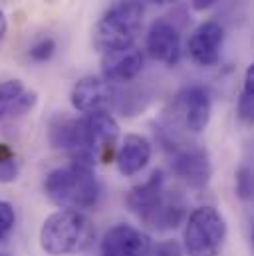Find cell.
<instances>
[{
    "instance_id": "6da1fadb",
    "label": "cell",
    "mask_w": 254,
    "mask_h": 256,
    "mask_svg": "<svg viewBox=\"0 0 254 256\" xmlns=\"http://www.w3.org/2000/svg\"><path fill=\"white\" fill-rule=\"evenodd\" d=\"M46 196L66 210L94 208L102 196V185L96 177L94 165L82 161H70L62 167L52 169L44 177Z\"/></svg>"
},
{
    "instance_id": "7a4b0ae2",
    "label": "cell",
    "mask_w": 254,
    "mask_h": 256,
    "mask_svg": "<svg viewBox=\"0 0 254 256\" xmlns=\"http://www.w3.org/2000/svg\"><path fill=\"white\" fill-rule=\"evenodd\" d=\"M129 210L151 230L177 228L185 218V204L165 194V173L153 171L147 181L129 189L126 196Z\"/></svg>"
},
{
    "instance_id": "3957f363",
    "label": "cell",
    "mask_w": 254,
    "mask_h": 256,
    "mask_svg": "<svg viewBox=\"0 0 254 256\" xmlns=\"http://www.w3.org/2000/svg\"><path fill=\"white\" fill-rule=\"evenodd\" d=\"M96 228L92 220L80 210H56L40 228V246L52 256L84 252L92 246Z\"/></svg>"
},
{
    "instance_id": "277c9868",
    "label": "cell",
    "mask_w": 254,
    "mask_h": 256,
    "mask_svg": "<svg viewBox=\"0 0 254 256\" xmlns=\"http://www.w3.org/2000/svg\"><path fill=\"white\" fill-rule=\"evenodd\" d=\"M143 2L120 0L98 20L94 30V44L100 52H114L131 48L143 28Z\"/></svg>"
},
{
    "instance_id": "5b68a950",
    "label": "cell",
    "mask_w": 254,
    "mask_h": 256,
    "mask_svg": "<svg viewBox=\"0 0 254 256\" xmlns=\"http://www.w3.org/2000/svg\"><path fill=\"white\" fill-rule=\"evenodd\" d=\"M226 238V220L214 206H198L183 230V248L189 256H216Z\"/></svg>"
},
{
    "instance_id": "8992f818",
    "label": "cell",
    "mask_w": 254,
    "mask_h": 256,
    "mask_svg": "<svg viewBox=\"0 0 254 256\" xmlns=\"http://www.w3.org/2000/svg\"><path fill=\"white\" fill-rule=\"evenodd\" d=\"M212 114L210 96L202 86H185L179 90V94L173 98L169 106V116L173 124L181 126L189 133H200L204 131Z\"/></svg>"
},
{
    "instance_id": "52a82bcc",
    "label": "cell",
    "mask_w": 254,
    "mask_h": 256,
    "mask_svg": "<svg viewBox=\"0 0 254 256\" xmlns=\"http://www.w3.org/2000/svg\"><path fill=\"white\" fill-rule=\"evenodd\" d=\"M72 108L84 116L96 112H110L118 102V92L110 82L98 76H86L78 80L70 92Z\"/></svg>"
},
{
    "instance_id": "ba28073f",
    "label": "cell",
    "mask_w": 254,
    "mask_h": 256,
    "mask_svg": "<svg viewBox=\"0 0 254 256\" xmlns=\"http://www.w3.org/2000/svg\"><path fill=\"white\" fill-rule=\"evenodd\" d=\"M169 145L173 147V153H171L173 173L179 179H183L189 187H194V189L204 187L212 175V163L206 149L190 143L189 145L169 143Z\"/></svg>"
},
{
    "instance_id": "9c48e42d",
    "label": "cell",
    "mask_w": 254,
    "mask_h": 256,
    "mask_svg": "<svg viewBox=\"0 0 254 256\" xmlns=\"http://www.w3.org/2000/svg\"><path fill=\"white\" fill-rule=\"evenodd\" d=\"M222 42H224V28L218 22L206 20V22L198 24L192 30L189 42H187L190 60L202 68L216 66L220 60Z\"/></svg>"
},
{
    "instance_id": "30bf717a",
    "label": "cell",
    "mask_w": 254,
    "mask_h": 256,
    "mask_svg": "<svg viewBox=\"0 0 254 256\" xmlns=\"http://www.w3.org/2000/svg\"><path fill=\"white\" fill-rule=\"evenodd\" d=\"M145 48L149 56L165 66H177L181 60V34L175 24L165 18L155 20L149 26Z\"/></svg>"
},
{
    "instance_id": "8fae6325",
    "label": "cell",
    "mask_w": 254,
    "mask_h": 256,
    "mask_svg": "<svg viewBox=\"0 0 254 256\" xmlns=\"http://www.w3.org/2000/svg\"><path fill=\"white\" fill-rule=\"evenodd\" d=\"M84 122H86L94 157L102 159L104 163L110 161V157L116 151L118 137H120V126L116 118L110 112H96V114L84 116Z\"/></svg>"
},
{
    "instance_id": "7c38bea8",
    "label": "cell",
    "mask_w": 254,
    "mask_h": 256,
    "mask_svg": "<svg viewBox=\"0 0 254 256\" xmlns=\"http://www.w3.org/2000/svg\"><path fill=\"white\" fill-rule=\"evenodd\" d=\"M149 248L151 238L129 224L112 226L102 240V256H147Z\"/></svg>"
},
{
    "instance_id": "4fadbf2b",
    "label": "cell",
    "mask_w": 254,
    "mask_h": 256,
    "mask_svg": "<svg viewBox=\"0 0 254 256\" xmlns=\"http://www.w3.org/2000/svg\"><path fill=\"white\" fill-rule=\"evenodd\" d=\"M36 104L38 94L28 90L22 80L0 82V126L30 114Z\"/></svg>"
},
{
    "instance_id": "5bb4252c",
    "label": "cell",
    "mask_w": 254,
    "mask_h": 256,
    "mask_svg": "<svg viewBox=\"0 0 254 256\" xmlns=\"http://www.w3.org/2000/svg\"><path fill=\"white\" fill-rule=\"evenodd\" d=\"M143 70V54L135 46L106 52L102 58V78L110 84H126Z\"/></svg>"
},
{
    "instance_id": "9a60e30c",
    "label": "cell",
    "mask_w": 254,
    "mask_h": 256,
    "mask_svg": "<svg viewBox=\"0 0 254 256\" xmlns=\"http://www.w3.org/2000/svg\"><path fill=\"white\" fill-rule=\"evenodd\" d=\"M151 143L139 135V133H127L126 137L122 139L120 147H118V153H116V163H118V169L124 177H133L137 173H141L149 159H151Z\"/></svg>"
},
{
    "instance_id": "2e32d148",
    "label": "cell",
    "mask_w": 254,
    "mask_h": 256,
    "mask_svg": "<svg viewBox=\"0 0 254 256\" xmlns=\"http://www.w3.org/2000/svg\"><path fill=\"white\" fill-rule=\"evenodd\" d=\"M238 110V118L244 124H250L254 116V66H248L244 72V80H242V92L236 104Z\"/></svg>"
},
{
    "instance_id": "e0dca14e",
    "label": "cell",
    "mask_w": 254,
    "mask_h": 256,
    "mask_svg": "<svg viewBox=\"0 0 254 256\" xmlns=\"http://www.w3.org/2000/svg\"><path fill=\"white\" fill-rule=\"evenodd\" d=\"M20 173V163L14 149L6 143H0V183H12Z\"/></svg>"
},
{
    "instance_id": "ac0fdd59",
    "label": "cell",
    "mask_w": 254,
    "mask_h": 256,
    "mask_svg": "<svg viewBox=\"0 0 254 256\" xmlns=\"http://www.w3.org/2000/svg\"><path fill=\"white\" fill-rule=\"evenodd\" d=\"M54 54H56V40H54L52 36H42V38H38V40L30 46V50H28V58H30L32 62H38V64L48 62Z\"/></svg>"
},
{
    "instance_id": "d6986e66",
    "label": "cell",
    "mask_w": 254,
    "mask_h": 256,
    "mask_svg": "<svg viewBox=\"0 0 254 256\" xmlns=\"http://www.w3.org/2000/svg\"><path fill=\"white\" fill-rule=\"evenodd\" d=\"M14 222H16L14 206L6 200H0V242L10 234V230L14 228Z\"/></svg>"
},
{
    "instance_id": "ffe728a7",
    "label": "cell",
    "mask_w": 254,
    "mask_h": 256,
    "mask_svg": "<svg viewBox=\"0 0 254 256\" xmlns=\"http://www.w3.org/2000/svg\"><path fill=\"white\" fill-rule=\"evenodd\" d=\"M236 194L240 198L252 196V171H250V167H240L236 171Z\"/></svg>"
},
{
    "instance_id": "44dd1931",
    "label": "cell",
    "mask_w": 254,
    "mask_h": 256,
    "mask_svg": "<svg viewBox=\"0 0 254 256\" xmlns=\"http://www.w3.org/2000/svg\"><path fill=\"white\" fill-rule=\"evenodd\" d=\"M181 246L175 242V240H165V242H159L157 248H155V256H181Z\"/></svg>"
},
{
    "instance_id": "7402d4cb",
    "label": "cell",
    "mask_w": 254,
    "mask_h": 256,
    "mask_svg": "<svg viewBox=\"0 0 254 256\" xmlns=\"http://www.w3.org/2000/svg\"><path fill=\"white\" fill-rule=\"evenodd\" d=\"M214 2H216V0H190V4H192V8H194L196 12H202V10H208L210 6H214Z\"/></svg>"
},
{
    "instance_id": "603a6c76",
    "label": "cell",
    "mask_w": 254,
    "mask_h": 256,
    "mask_svg": "<svg viewBox=\"0 0 254 256\" xmlns=\"http://www.w3.org/2000/svg\"><path fill=\"white\" fill-rule=\"evenodd\" d=\"M6 30H8V22H6V16H4V12L0 10V46H2L4 38H6Z\"/></svg>"
},
{
    "instance_id": "cb8c5ba5",
    "label": "cell",
    "mask_w": 254,
    "mask_h": 256,
    "mask_svg": "<svg viewBox=\"0 0 254 256\" xmlns=\"http://www.w3.org/2000/svg\"><path fill=\"white\" fill-rule=\"evenodd\" d=\"M145 2H151V4H159V6H163V4H173V2H177V0H145Z\"/></svg>"
}]
</instances>
